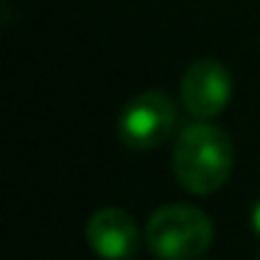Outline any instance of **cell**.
I'll return each instance as SVG.
<instances>
[{
	"label": "cell",
	"instance_id": "cell-1",
	"mask_svg": "<svg viewBox=\"0 0 260 260\" xmlns=\"http://www.w3.org/2000/svg\"><path fill=\"white\" fill-rule=\"evenodd\" d=\"M232 143L224 129L213 123H190L179 132L174 148V174L185 190L196 196H210L232 174Z\"/></svg>",
	"mask_w": 260,
	"mask_h": 260
},
{
	"label": "cell",
	"instance_id": "cell-2",
	"mask_svg": "<svg viewBox=\"0 0 260 260\" xmlns=\"http://www.w3.org/2000/svg\"><path fill=\"white\" fill-rule=\"evenodd\" d=\"M146 243L159 260H199L213 243V224L199 207L165 204L148 218Z\"/></svg>",
	"mask_w": 260,
	"mask_h": 260
},
{
	"label": "cell",
	"instance_id": "cell-3",
	"mask_svg": "<svg viewBox=\"0 0 260 260\" xmlns=\"http://www.w3.org/2000/svg\"><path fill=\"white\" fill-rule=\"evenodd\" d=\"M176 126V107L165 92L146 90L123 107L118 120L120 143L132 151H148L162 146Z\"/></svg>",
	"mask_w": 260,
	"mask_h": 260
},
{
	"label": "cell",
	"instance_id": "cell-4",
	"mask_svg": "<svg viewBox=\"0 0 260 260\" xmlns=\"http://www.w3.org/2000/svg\"><path fill=\"white\" fill-rule=\"evenodd\" d=\"M179 95L185 109L199 120H210L221 115L230 104L232 95V79L230 70L215 59H202L193 62L185 70L179 81Z\"/></svg>",
	"mask_w": 260,
	"mask_h": 260
},
{
	"label": "cell",
	"instance_id": "cell-5",
	"mask_svg": "<svg viewBox=\"0 0 260 260\" xmlns=\"http://www.w3.org/2000/svg\"><path fill=\"white\" fill-rule=\"evenodd\" d=\"M137 224L126 210L104 207L87 221V243L104 260H129L137 252Z\"/></svg>",
	"mask_w": 260,
	"mask_h": 260
},
{
	"label": "cell",
	"instance_id": "cell-6",
	"mask_svg": "<svg viewBox=\"0 0 260 260\" xmlns=\"http://www.w3.org/2000/svg\"><path fill=\"white\" fill-rule=\"evenodd\" d=\"M252 226H254V232L260 235V202L254 204V210H252Z\"/></svg>",
	"mask_w": 260,
	"mask_h": 260
}]
</instances>
